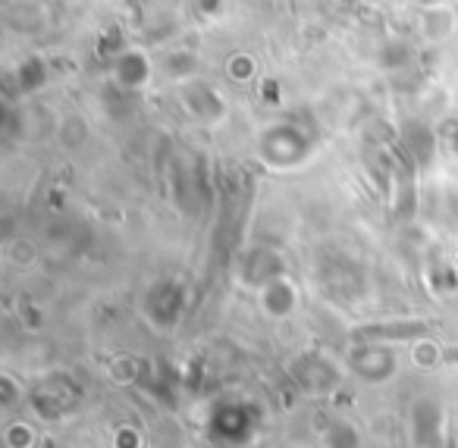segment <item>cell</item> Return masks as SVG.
I'll list each match as a JSON object with an SVG mask.
<instances>
[]
</instances>
